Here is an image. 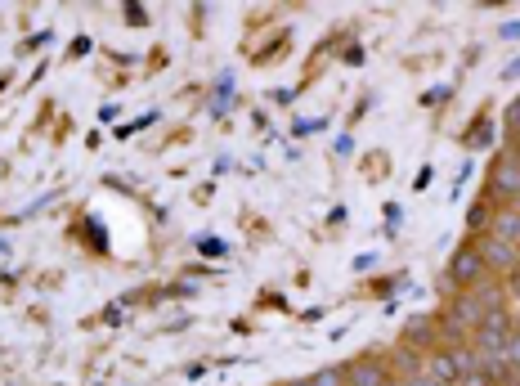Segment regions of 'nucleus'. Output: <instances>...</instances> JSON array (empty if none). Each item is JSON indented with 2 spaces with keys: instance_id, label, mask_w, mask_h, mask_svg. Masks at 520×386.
I'll use <instances>...</instances> for the list:
<instances>
[{
  "instance_id": "nucleus-12",
  "label": "nucleus",
  "mask_w": 520,
  "mask_h": 386,
  "mask_svg": "<svg viewBox=\"0 0 520 386\" xmlns=\"http://www.w3.org/2000/svg\"><path fill=\"white\" fill-rule=\"evenodd\" d=\"M503 360L512 364V369H520V328H516L512 337H507V351H503Z\"/></svg>"
},
{
  "instance_id": "nucleus-4",
  "label": "nucleus",
  "mask_w": 520,
  "mask_h": 386,
  "mask_svg": "<svg viewBox=\"0 0 520 386\" xmlns=\"http://www.w3.org/2000/svg\"><path fill=\"white\" fill-rule=\"evenodd\" d=\"M377 360H382V369L390 373V382H404V378H413V373H422V355L408 351L404 342H395L390 351H377Z\"/></svg>"
},
{
  "instance_id": "nucleus-16",
  "label": "nucleus",
  "mask_w": 520,
  "mask_h": 386,
  "mask_svg": "<svg viewBox=\"0 0 520 386\" xmlns=\"http://www.w3.org/2000/svg\"><path fill=\"white\" fill-rule=\"evenodd\" d=\"M507 153H512V158L520 162V135H516V144H512V149H507Z\"/></svg>"
},
{
  "instance_id": "nucleus-6",
  "label": "nucleus",
  "mask_w": 520,
  "mask_h": 386,
  "mask_svg": "<svg viewBox=\"0 0 520 386\" xmlns=\"http://www.w3.org/2000/svg\"><path fill=\"white\" fill-rule=\"evenodd\" d=\"M341 378H346V386H390V373L382 369L377 355H359V360H350L346 369H341Z\"/></svg>"
},
{
  "instance_id": "nucleus-1",
  "label": "nucleus",
  "mask_w": 520,
  "mask_h": 386,
  "mask_svg": "<svg viewBox=\"0 0 520 386\" xmlns=\"http://www.w3.org/2000/svg\"><path fill=\"white\" fill-rule=\"evenodd\" d=\"M476 252H480V261H485V270L494 274V279H498V274H516L520 270V247L503 243L498 234H480Z\"/></svg>"
},
{
  "instance_id": "nucleus-15",
  "label": "nucleus",
  "mask_w": 520,
  "mask_h": 386,
  "mask_svg": "<svg viewBox=\"0 0 520 386\" xmlns=\"http://www.w3.org/2000/svg\"><path fill=\"white\" fill-rule=\"evenodd\" d=\"M503 386H520V369H507V382Z\"/></svg>"
},
{
  "instance_id": "nucleus-8",
  "label": "nucleus",
  "mask_w": 520,
  "mask_h": 386,
  "mask_svg": "<svg viewBox=\"0 0 520 386\" xmlns=\"http://www.w3.org/2000/svg\"><path fill=\"white\" fill-rule=\"evenodd\" d=\"M489 234H498L503 243L520 247V211H516V207H498L494 220H489Z\"/></svg>"
},
{
  "instance_id": "nucleus-7",
  "label": "nucleus",
  "mask_w": 520,
  "mask_h": 386,
  "mask_svg": "<svg viewBox=\"0 0 520 386\" xmlns=\"http://www.w3.org/2000/svg\"><path fill=\"white\" fill-rule=\"evenodd\" d=\"M422 373H426L431 382H440V386H458V378H462L449 351H431V355H426V360H422Z\"/></svg>"
},
{
  "instance_id": "nucleus-9",
  "label": "nucleus",
  "mask_w": 520,
  "mask_h": 386,
  "mask_svg": "<svg viewBox=\"0 0 520 386\" xmlns=\"http://www.w3.org/2000/svg\"><path fill=\"white\" fill-rule=\"evenodd\" d=\"M471 297L480 301V310H485V315H494V310H503V301H507V292H503V283L494 279V274H489L485 283H476V288H471Z\"/></svg>"
},
{
  "instance_id": "nucleus-3",
  "label": "nucleus",
  "mask_w": 520,
  "mask_h": 386,
  "mask_svg": "<svg viewBox=\"0 0 520 386\" xmlns=\"http://www.w3.org/2000/svg\"><path fill=\"white\" fill-rule=\"evenodd\" d=\"M489 193H494V198L516 202V193H520V162L512 158V153H498V158H494V167H489Z\"/></svg>"
},
{
  "instance_id": "nucleus-5",
  "label": "nucleus",
  "mask_w": 520,
  "mask_h": 386,
  "mask_svg": "<svg viewBox=\"0 0 520 386\" xmlns=\"http://www.w3.org/2000/svg\"><path fill=\"white\" fill-rule=\"evenodd\" d=\"M399 342L408 346V351H417L426 360L431 355V346H440V328H435V319L431 315H413L408 319V328H404V337Z\"/></svg>"
},
{
  "instance_id": "nucleus-11",
  "label": "nucleus",
  "mask_w": 520,
  "mask_h": 386,
  "mask_svg": "<svg viewBox=\"0 0 520 386\" xmlns=\"http://www.w3.org/2000/svg\"><path fill=\"white\" fill-rule=\"evenodd\" d=\"M489 220H494V216H489V202H476V207H471V216H467L471 234H476V229H480V234H489Z\"/></svg>"
},
{
  "instance_id": "nucleus-17",
  "label": "nucleus",
  "mask_w": 520,
  "mask_h": 386,
  "mask_svg": "<svg viewBox=\"0 0 520 386\" xmlns=\"http://www.w3.org/2000/svg\"><path fill=\"white\" fill-rule=\"evenodd\" d=\"M512 288H516V297H520V270L512 274Z\"/></svg>"
},
{
  "instance_id": "nucleus-18",
  "label": "nucleus",
  "mask_w": 520,
  "mask_h": 386,
  "mask_svg": "<svg viewBox=\"0 0 520 386\" xmlns=\"http://www.w3.org/2000/svg\"><path fill=\"white\" fill-rule=\"evenodd\" d=\"M512 207H516V211H520V193H516V202H512Z\"/></svg>"
},
{
  "instance_id": "nucleus-13",
  "label": "nucleus",
  "mask_w": 520,
  "mask_h": 386,
  "mask_svg": "<svg viewBox=\"0 0 520 386\" xmlns=\"http://www.w3.org/2000/svg\"><path fill=\"white\" fill-rule=\"evenodd\" d=\"M390 386H440V382H431L426 373H413V378H404V382H390Z\"/></svg>"
},
{
  "instance_id": "nucleus-2",
  "label": "nucleus",
  "mask_w": 520,
  "mask_h": 386,
  "mask_svg": "<svg viewBox=\"0 0 520 386\" xmlns=\"http://www.w3.org/2000/svg\"><path fill=\"white\" fill-rule=\"evenodd\" d=\"M485 279H489V270H485V261H480L476 243L458 247V252H453V261H449V283H453V288L471 292L476 283H485Z\"/></svg>"
},
{
  "instance_id": "nucleus-10",
  "label": "nucleus",
  "mask_w": 520,
  "mask_h": 386,
  "mask_svg": "<svg viewBox=\"0 0 520 386\" xmlns=\"http://www.w3.org/2000/svg\"><path fill=\"white\" fill-rule=\"evenodd\" d=\"M292 386H346V378H341V369H323V373H310V378H301Z\"/></svg>"
},
{
  "instance_id": "nucleus-14",
  "label": "nucleus",
  "mask_w": 520,
  "mask_h": 386,
  "mask_svg": "<svg viewBox=\"0 0 520 386\" xmlns=\"http://www.w3.org/2000/svg\"><path fill=\"white\" fill-rule=\"evenodd\" d=\"M507 126H512V135H520V99L512 104V113H507Z\"/></svg>"
}]
</instances>
